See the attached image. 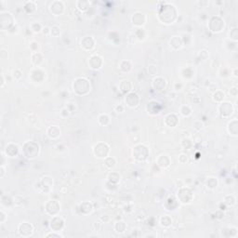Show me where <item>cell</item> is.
Instances as JSON below:
<instances>
[{
	"label": "cell",
	"mask_w": 238,
	"mask_h": 238,
	"mask_svg": "<svg viewBox=\"0 0 238 238\" xmlns=\"http://www.w3.org/2000/svg\"><path fill=\"white\" fill-rule=\"evenodd\" d=\"M10 152H12V157H13L14 155H16L17 152H18V147H17V145H15V144H8V145L7 146V148H6V153H7V155H9V154H10Z\"/></svg>",
	"instance_id": "obj_11"
},
{
	"label": "cell",
	"mask_w": 238,
	"mask_h": 238,
	"mask_svg": "<svg viewBox=\"0 0 238 238\" xmlns=\"http://www.w3.org/2000/svg\"><path fill=\"white\" fill-rule=\"evenodd\" d=\"M216 22L214 23L213 22H209V28L212 32L214 33H219L221 32L222 29L224 28V21H222L219 17H216Z\"/></svg>",
	"instance_id": "obj_5"
},
{
	"label": "cell",
	"mask_w": 238,
	"mask_h": 238,
	"mask_svg": "<svg viewBox=\"0 0 238 238\" xmlns=\"http://www.w3.org/2000/svg\"><path fill=\"white\" fill-rule=\"evenodd\" d=\"M31 29H32L35 33H38V32H40V30H41V25H40L39 23L35 22V23H33V24L31 25Z\"/></svg>",
	"instance_id": "obj_16"
},
{
	"label": "cell",
	"mask_w": 238,
	"mask_h": 238,
	"mask_svg": "<svg viewBox=\"0 0 238 238\" xmlns=\"http://www.w3.org/2000/svg\"><path fill=\"white\" fill-rule=\"evenodd\" d=\"M229 127H232V130H229L230 133H231L232 135L236 136V135H237V121H236V120L232 121V122L229 124Z\"/></svg>",
	"instance_id": "obj_14"
},
{
	"label": "cell",
	"mask_w": 238,
	"mask_h": 238,
	"mask_svg": "<svg viewBox=\"0 0 238 238\" xmlns=\"http://www.w3.org/2000/svg\"><path fill=\"white\" fill-rule=\"evenodd\" d=\"M76 7L78 8L79 10L86 11L89 8V2L88 1H77L76 2Z\"/></svg>",
	"instance_id": "obj_12"
},
{
	"label": "cell",
	"mask_w": 238,
	"mask_h": 238,
	"mask_svg": "<svg viewBox=\"0 0 238 238\" xmlns=\"http://www.w3.org/2000/svg\"><path fill=\"white\" fill-rule=\"evenodd\" d=\"M219 113L222 116L227 117L232 114L233 113V106L229 102H223L219 106Z\"/></svg>",
	"instance_id": "obj_7"
},
{
	"label": "cell",
	"mask_w": 238,
	"mask_h": 238,
	"mask_svg": "<svg viewBox=\"0 0 238 238\" xmlns=\"http://www.w3.org/2000/svg\"><path fill=\"white\" fill-rule=\"evenodd\" d=\"M126 102L130 107H136L139 103V97L136 93H130L126 98Z\"/></svg>",
	"instance_id": "obj_8"
},
{
	"label": "cell",
	"mask_w": 238,
	"mask_h": 238,
	"mask_svg": "<svg viewBox=\"0 0 238 238\" xmlns=\"http://www.w3.org/2000/svg\"><path fill=\"white\" fill-rule=\"evenodd\" d=\"M181 113L183 114V115H189L190 113H191V109L189 108L188 106H183L182 108H181Z\"/></svg>",
	"instance_id": "obj_19"
},
{
	"label": "cell",
	"mask_w": 238,
	"mask_h": 238,
	"mask_svg": "<svg viewBox=\"0 0 238 238\" xmlns=\"http://www.w3.org/2000/svg\"><path fill=\"white\" fill-rule=\"evenodd\" d=\"M132 22L137 26H141L145 22V16L141 12H137L132 17Z\"/></svg>",
	"instance_id": "obj_9"
},
{
	"label": "cell",
	"mask_w": 238,
	"mask_h": 238,
	"mask_svg": "<svg viewBox=\"0 0 238 238\" xmlns=\"http://www.w3.org/2000/svg\"><path fill=\"white\" fill-rule=\"evenodd\" d=\"M99 122L101 125H107L109 122V117L106 114H102L99 117Z\"/></svg>",
	"instance_id": "obj_15"
},
{
	"label": "cell",
	"mask_w": 238,
	"mask_h": 238,
	"mask_svg": "<svg viewBox=\"0 0 238 238\" xmlns=\"http://www.w3.org/2000/svg\"><path fill=\"white\" fill-rule=\"evenodd\" d=\"M116 110H117V111L120 110V113H121V112L123 111V107H122V106H117V107H116Z\"/></svg>",
	"instance_id": "obj_20"
},
{
	"label": "cell",
	"mask_w": 238,
	"mask_h": 238,
	"mask_svg": "<svg viewBox=\"0 0 238 238\" xmlns=\"http://www.w3.org/2000/svg\"><path fill=\"white\" fill-rule=\"evenodd\" d=\"M107 145L105 143H99L98 145H96L94 147V153L97 157L99 158H104L106 157V155L108 154L109 150H102L103 148H105Z\"/></svg>",
	"instance_id": "obj_6"
},
{
	"label": "cell",
	"mask_w": 238,
	"mask_h": 238,
	"mask_svg": "<svg viewBox=\"0 0 238 238\" xmlns=\"http://www.w3.org/2000/svg\"><path fill=\"white\" fill-rule=\"evenodd\" d=\"M153 81H154V82H157V84L153 83V87H154V88H156L157 90H160V88H159V86H160V85H161V87H163V88H165V87H166V80H165L164 78L157 77V78H155Z\"/></svg>",
	"instance_id": "obj_13"
},
{
	"label": "cell",
	"mask_w": 238,
	"mask_h": 238,
	"mask_svg": "<svg viewBox=\"0 0 238 238\" xmlns=\"http://www.w3.org/2000/svg\"><path fill=\"white\" fill-rule=\"evenodd\" d=\"M133 150H134V151L139 152V153H133V156H134L137 160H139V161H143V160L146 159V157H147V155H148V150H147V148H146L145 146L142 145V147H141V145H138V146H136Z\"/></svg>",
	"instance_id": "obj_4"
},
{
	"label": "cell",
	"mask_w": 238,
	"mask_h": 238,
	"mask_svg": "<svg viewBox=\"0 0 238 238\" xmlns=\"http://www.w3.org/2000/svg\"><path fill=\"white\" fill-rule=\"evenodd\" d=\"M64 5L62 1H53L49 6V10L55 16H58L64 12Z\"/></svg>",
	"instance_id": "obj_3"
},
{
	"label": "cell",
	"mask_w": 238,
	"mask_h": 238,
	"mask_svg": "<svg viewBox=\"0 0 238 238\" xmlns=\"http://www.w3.org/2000/svg\"><path fill=\"white\" fill-rule=\"evenodd\" d=\"M61 135V130L57 126H51L47 130V136L51 139H56Z\"/></svg>",
	"instance_id": "obj_10"
},
{
	"label": "cell",
	"mask_w": 238,
	"mask_h": 238,
	"mask_svg": "<svg viewBox=\"0 0 238 238\" xmlns=\"http://www.w3.org/2000/svg\"><path fill=\"white\" fill-rule=\"evenodd\" d=\"M158 17L160 21L164 23H172L177 17L176 8L171 4L164 5L159 10Z\"/></svg>",
	"instance_id": "obj_1"
},
{
	"label": "cell",
	"mask_w": 238,
	"mask_h": 238,
	"mask_svg": "<svg viewBox=\"0 0 238 238\" xmlns=\"http://www.w3.org/2000/svg\"><path fill=\"white\" fill-rule=\"evenodd\" d=\"M81 88H83L84 94H87L90 89V85L88 81L85 78H78L74 83V90L79 95H81V90H82Z\"/></svg>",
	"instance_id": "obj_2"
},
{
	"label": "cell",
	"mask_w": 238,
	"mask_h": 238,
	"mask_svg": "<svg viewBox=\"0 0 238 238\" xmlns=\"http://www.w3.org/2000/svg\"><path fill=\"white\" fill-rule=\"evenodd\" d=\"M230 36H231V38H233L234 40H235V41L237 40V28H234V29L231 30V32H230Z\"/></svg>",
	"instance_id": "obj_17"
},
{
	"label": "cell",
	"mask_w": 238,
	"mask_h": 238,
	"mask_svg": "<svg viewBox=\"0 0 238 238\" xmlns=\"http://www.w3.org/2000/svg\"><path fill=\"white\" fill-rule=\"evenodd\" d=\"M170 46H171V47H173L175 49L180 48V47H181V41H180V39H179V41H178V42H175L174 38H172V40L170 41Z\"/></svg>",
	"instance_id": "obj_18"
}]
</instances>
